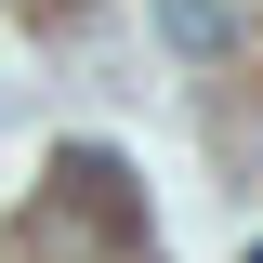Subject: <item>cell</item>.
<instances>
[{
  "mask_svg": "<svg viewBox=\"0 0 263 263\" xmlns=\"http://www.w3.org/2000/svg\"><path fill=\"white\" fill-rule=\"evenodd\" d=\"M40 13H92V0H40Z\"/></svg>",
  "mask_w": 263,
  "mask_h": 263,
  "instance_id": "cell-1",
  "label": "cell"
},
{
  "mask_svg": "<svg viewBox=\"0 0 263 263\" xmlns=\"http://www.w3.org/2000/svg\"><path fill=\"white\" fill-rule=\"evenodd\" d=\"M250 263H263V237H250Z\"/></svg>",
  "mask_w": 263,
  "mask_h": 263,
  "instance_id": "cell-2",
  "label": "cell"
}]
</instances>
